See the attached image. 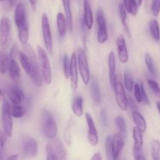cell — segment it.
<instances>
[{"label":"cell","instance_id":"cell-1","mask_svg":"<svg viewBox=\"0 0 160 160\" xmlns=\"http://www.w3.org/2000/svg\"><path fill=\"white\" fill-rule=\"evenodd\" d=\"M14 22L17 29L18 38L23 45L28 44L29 40V24L27 17L26 9L23 3L17 4L14 11Z\"/></svg>","mask_w":160,"mask_h":160},{"label":"cell","instance_id":"cell-2","mask_svg":"<svg viewBox=\"0 0 160 160\" xmlns=\"http://www.w3.org/2000/svg\"><path fill=\"white\" fill-rule=\"evenodd\" d=\"M23 46L25 47L24 52L27 53V55L29 56L30 60H31V73L29 74L30 78L31 79L32 82L34 83V85L39 88L42 87L43 85L44 79L43 77H42L38 55L36 56L35 52H34L31 45L26 44Z\"/></svg>","mask_w":160,"mask_h":160},{"label":"cell","instance_id":"cell-3","mask_svg":"<svg viewBox=\"0 0 160 160\" xmlns=\"http://www.w3.org/2000/svg\"><path fill=\"white\" fill-rule=\"evenodd\" d=\"M47 160L65 159L67 158V149L62 141L58 138L51 139L45 146Z\"/></svg>","mask_w":160,"mask_h":160},{"label":"cell","instance_id":"cell-4","mask_svg":"<svg viewBox=\"0 0 160 160\" xmlns=\"http://www.w3.org/2000/svg\"><path fill=\"white\" fill-rule=\"evenodd\" d=\"M41 124L42 133L46 138L51 140L56 138L58 134V128L51 112L45 109L42 111Z\"/></svg>","mask_w":160,"mask_h":160},{"label":"cell","instance_id":"cell-5","mask_svg":"<svg viewBox=\"0 0 160 160\" xmlns=\"http://www.w3.org/2000/svg\"><path fill=\"white\" fill-rule=\"evenodd\" d=\"M37 53L44 82L47 85H49L52 81V71L51 63L48 59V54L40 45L37 46Z\"/></svg>","mask_w":160,"mask_h":160},{"label":"cell","instance_id":"cell-6","mask_svg":"<svg viewBox=\"0 0 160 160\" xmlns=\"http://www.w3.org/2000/svg\"><path fill=\"white\" fill-rule=\"evenodd\" d=\"M1 122L2 126L3 131L6 134L8 137H11L12 134V115L11 112V106L9 102L4 98L2 99V106L1 112Z\"/></svg>","mask_w":160,"mask_h":160},{"label":"cell","instance_id":"cell-7","mask_svg":"<svg viewBox=\"0 0 160 160\" xmlns=\"http://www.w3.org/2000/svg\"><path fill=\"white\" fill-rule=\"evenodd\" d=\"M112 89L115 92L116 102L120 109L123 111H127L128 107V98L127 97L124 85L122 82V78L120 75L116 76L115 82H114Z\"/></svg>","mask_w":160,"mask_h":160},{"label":"cell","instance_id":"cell-8","mask_svg":"<svg viewBox=\"0 0 160 160\" xmlns=\"http://www.w3.org/2000/svg\"><path fill=\"white\" fill-rule=\"evenodd\" d=\"M78 70H79L80 74H81V79L83 83L85 85L88 84L91 80L90 70H89L88 61L87 55L85 51L83 48H80L78 52Z\"/></svg>","mask_w":160,"mask_h":160},{"label":"cell","instance_id":"cell-9","mask_svg":"<svg viewBox=\"0 0 160 160\" xmlns=\"http://www.w3.org/2000/svg\"><path fill=\"white\" fill-rule=\"evenodd\" d=\"M42 38H43L44 44L46 48L47 52L49 55H52L53 53V41L52 36L51 28H50L49 20H48V16L46 13H42Z\"/></svg>","mask_w":160,"mask_h":160},{"label":"cell","instance_id":"cell-10","mask_svg":"<svg viewBox=\"0 0 160 160\" xmlns=\"http://www.w3.org/2000/svg\"><path fill=\"white\" fill-rule=\"evenodd\" d=\"M96 22L98 25L97 30V38L99 44H104L108 40V31L106 20L104 12L101 8H98L96 12Z\"/></svg>","mask_w":160,"mask_h":160},{"label":"cell","instance_id":"cell-11","mask_svg":"<svg viewBox=\"0 0 160 160\" xmlns=\"http://www.w3.org/2000/svg\"><path fill=\"white\" fill-rule=\"evenodd\" d=\"M22 151L25 157H35L38 152V145L37 142L32 137L23 136L21 140Z\"/></svg>","mask_w":160,"mask_h":160},{"label":"cell","instance_id":"cell-12","mask_svg":"<svg viewBox=\"0 0 160 160\" xmlns=\"http://www.w3.org/2000/svg\"><path fill=\"white\" fill-rule=\"evenodd\" d=\"M10 35V22L8 17H2L0 19V47L6 49L9 46Z\"/></svg>","mask_w":160,"mask_h":160},{"label":"cell","instance_id":"cell-13","mask_svg":"<svg viewBox=\"0 0 160 160\" xmlns=\"http://www.w3.org/2000/svg\"><path fill=\"white\" fill-rule=\"evenodd\" d=\"M85 120L88 125V140L92 146H96L98 144V141H99L98 131H97L93 118L89 112L85 113Z\"/></svg>","mask_w":160,"mask_h":160},{"label":"cell","instance_id":"cell-14","mask_svg":"<svg viewBox=\"0 0 160 160\" xmlns=\"http://www.w3.org/2000/svg\"><path fill=\"white\" fill-rule=\"evenodd\" d=\"M78 56L76 53L73 52L70 56V83L71 88L73 92L77 90L78 86Z\"/></svg>","mask_w":160,"mask_h":160},{"label":"cell","instance_id":"cell-15","mask_svg":"<svg viewBox=\"0 0 160 160\" xmlns=\"http://www.w3.org/2000/svg\"><path fill=\"white\" fill-rule=\"evenodd\" d=\"M83 21L84 26L88 30L92 28L94 23L93 12H92L91 0H83Z\"/></svg>","mask_w":160,"mask_h":160},{"label":"cell","instance_id":"cell-16","mask_svg":"<svg viewBox=\"0 0 160 160\" xmlns=\"http://www.w3.org/2000/svg\"><path fill=\"white\" fill-rule=\"evenodd\" d=\"M116 45L117 48L119 59L123 63H126L129 59V54L127 48L125 38L123 35H120L116 39Z\"/></svg>","mask_w":160,"mask_h":160},{"label":"cell","instance_id":"cell-17","mask_svg":"<svg viewBox=\"0 0 160 160\" xmlns=\"http://www.w3.org/2000/svg\"><path fill=\"white\" fill-rule=\"evenodd\" d=\"M112 155L113 160L117 159L124 147V138L120 132L115 133L112 135Z\"/></svg>","mask_w":160,"mask_h":160},{"label":"cell","instance_id":"cell-18","mask_svg":"<svg viewBox=\"0 0 160 160\" xmlns=\"http://www.w3.org/2000/svg\"><path fill=\"white\" fill-rule=\"evenodd\" d=\"M90 91H91V95H92V101L95 103L96 106L101 103L102 99V95H101V90H100L99 82H98V79L95 78H91L90 80Z\"/></svg>","mask_w":160,"mask_h":160},{"label":"cell","instance_id":"cell-19","mask_svg":"<svg viewBox=\"0 0 160 160\" xmlns=\"http://www.w3.org/2000/svg\"><path fill=\"white\" fill-rule=\"evenodd\" d=\"M8 96L9 100L13 105L21 104L24 100L25 95L23 91L18 86H12L10 88L8 92Z\"/></svg>","mask_w":160,"mask_h":160},{"label":"cell","instance_id":"cell-20","mask_svg":"<svg viewBox=\"0 0 160 160\" xmlns=\"http://www.w3.org/2000/svg\"><path fill=\"white\" fill-rule=\"evenodd\" d=\"M56 26H57V31L59 37H65L67 32L68 25H67V18H66L65 15L60 12H58L57 16H56Z\"/></svg>","mask_w":160,"mask_h":160},{"label":"cell","instance_id":"cell-21","mask_svg":"<svg viewBox=\"0 0 160 160\" xmlns=\"http://www.w3.org/2000/svg\"><path fill=\"white\" fill-rule=\"evenodd\" d=\"M8 70H9V76L10 79L13 82H18L20 78V70L16 59L9 58V65Z\"/></svg>","mask_w":160,"mask_h":160},{"label":"cell","instance_id":"cell-22","mask_svg":"<svg viewBox=\"0 0 160 160\" xmlns=\"http://www.w3.org/2000/svg\"><path fill=\"white\" fill-rule=\"evenodd\" d=\"M116 56L113 52H110L108 56V66H109V78L111 87H113L116 78Z\"/></svg>","mask_w":160,"mask_h":160},{"label":"cell","instance_id":"cell-23","mask_svg":"<svg viewBox=\"0 0 160 160\" xmlns=\"http://www.w3.org/2000/svg\"><path fill=\"white\" fill-rule=\"evenodd\" d=\"M62 6H63L65 17L67 18L68 30L70 32L73 31V13L71 9V0H62Z\"/></svg>","mask_w":160,"mask_h":160},{"label":"cell","instance_id":"cell-24","mask_svg":"<svg viewBox=\"0 0 160 160\" xmlns=\"http://www.w3.org/2000/svg\"><path fill=\"white\" fill-rule=\"evenodd\" d=\"M132 118L134 124L139 128L142 132H145L147 129V123L145 117L137 110L132 111Z\"/></svg>","mask_w":160,"mask_h":160},{"label":"cell","instance_id":"cell-25","mask_svg":"<svg viewBox=\"0 0 160 160\" xmlns=\"http://www.w3.org/2000/svg\"><path fill=\"white\" fill-rule=\"evenodd\" d=\"M83 98L80 95L75 97L73 98V103H72V110H73V114L76 117H82L84 113V107H83Z\"/></svg>","mask_w":160,"mask_h":160},{"label":"cell","instance_id":"cell-26","mask_svg":"<svg viewBox=\"0 0 160 160\" xmlns=\"http://www.w3.org/2000/svg\"><path fill=\"white\" fill-rule=\"evenodd\" d=\"M18 59L25 73L29 76L31 73V60H30L29 56L24 52L20 51L18 53Z\"/></svg>","mask_w":160,"mask_h":160},{"label":"cell","instance_id":"cell-27","mask_svg":"<svg viewBox=\"0 0 160 160\" xmlns=\"http://www.w3.org/2000/svg\"><path fill=\"white\" fill-rule=\"evenodd\" d=\"M123 4L128 13L135 17L138 11V2L137 0H123Z\"/></svg>","mask_w":160,"mask_h":160},{"label":"cell","instance_id":"cell-28","mask_svg":"<svg viewBox=\"0 0 160 160\" xmlns=\"http://www.w3.org/2000/svg\"><path fill=\"white\" fill-rule=\"evenodd\" d=\"M119 13H120V20H121L122 25H123V29H124L125 33L130 37L131 32H130V28L129 26H128V21H127V13H128V12H127V10L125 9L124 6H123V3H120V4L119 5Z\"/></svg>","mask_w":160,"mask_h":160},{"label":"cell","instance_id":"cell-29","mask_svg":"<svg viewBox=\"0 0 160 160\" xmlns=\"http://www.w3.org/2000/svg\"><path fill=\"white\" fill-rule=\"evenodd\" d=\"M149 31L152 37L155 41H160V28L159 23L156 20H152L149 23Z\"/></svg>","mask_w":160,"mask_h":160},{"label":"cell","instance_id":"cell-30","mask_svg":"<svg viewBox=\"0 0 160 160\" xmlns=\"http://www.w3.org/2000/svg\"><path fill=\"white\" fill-rule=\"evenodd\" d=\"M132 134H133V139H134V145H137L138 147H142L143 146L144 144V138H143V132L139 129L138 127H134L133 128V131H132Z\"/></svg>","mask_w":160,"mask_h":160},{"label":"cell","instance_id":"cell-31","mask_svg":"<svg viewBox=\"0 0 160 160\" xmlns=\"http://www.w3.org/2000/svg\"><path fill=\"white\" fill-rule=\"evenodd\" d=\"M115 124L118 129V132H120L123 137H126L128 131H127L126 121L122 116H117L115 119Z\"/></svg>","mask_w":160,"mask_h":160},{"label":"cell","instance_id":"cell-32","mask_svg":"<svg viewBox=\"0 0 160 160\" xmlns=\"http://www.w3.org/2000/svg\"><path fill=\"white\" fill-rule=\"evenodd\" d=\"M123 81H124V87L128 92H131L134 90V80L132 74L129 71H126L123 75Z\"/></svg>","mask_w":160,"mask_h":160},{"label":"cell","instance_id":"cell-33","mask_svg":"<svg viewBox=\"0 0 160 160\" xmlns=\"http://www.w3.org/2000/svg\"><path fill=\"white\" fill-rule=\"evenodd\" d=\"M9 57L2 52H0V73L4 74L9 69Z\"/></svg>","mask_w":160,"mask_h":160},{"label":"cell","instance_id":"cell-34","mask_svg":"<svg viewBox=\"0 0 160 160\" xmlns=\"http://www.w3.org/2000/svg\"><path fill=\"white\" fill-rule=\"evenodd\" d=\"M26 109L20 104L13 105L11 108V112H12V117L14 118H22L26 114Z\"/></svg>","mask_w":160,"mask_h":160},{"label":"cell","instance_id":"cell-35","mask_svg":"<svg viewBox=\"0 0 160 160\" xmlns=\"http://www.w3.org/2000/svg\"><path fill=\"white\" fill-rule=\"evenodd\" d=\"M152 158L154 160H160V142L152 140L151 142Z\"/></svg>","mask_w":160,"mask_h":160},{"label":"cell","instance_id":"cell-36","mask_svg":"<svg viewBox=\"0 0 160 160\" xmlns=\"http://www.w3.org/2000/svg\"><path fill=\"white\" fill-rule=\"evenodd\" d=\"M145 62L146 64V67L148 68V71L150 72L152 75L156 77V67H155L154 62H153L152 57L151 56V55L149 53H146L145 55Z\"/></svg>","mask_w":160,"mask_h":160},{"label":"cell","instance_id":"cell-37","mask_svg":"<svg viewBox=\"0 0 160 160\" xmlns=\"http://www.w3.org/2000/svg\"><path fill=\"white\" fill-rule=\"evenodd\" d=\"M62 70L64 76L67 79L70 78V58L67 54H64L62 57Z\"/></svg>","mask_w":160,"mask_h":160},{"label":"cell","instance_id":"cell-38","mask_svg":"<svg viewBox=\"0 0 160 160\" xmlns=\"http://www.w3.org/2000/svg\"><path fill=\"white\" fill-rule=\"evenodd\" d=\"M105 148H106V154L107 156V159H113L112 155V138L111 136H108L105 142Z\"/></svg>","mask_w":160,"mask_h":160},{"label":"cell","instance_id":"cell-39","mask_svg":"<svg viewBox=\"0 0 160 160\" xmlns=\"http://www.w3.org/2000/svg\"><path fill=\"white\" fill-rule=\"evenodd\" d=\"M133 156L134 159L136 160H145L146 158L144 156V153L142 152V147H138L137 145H133Z\"/></svg>","mask_w":160,"mask_h":160},{"label":"cell","instance_id":"cell-40","mask_svg":"<svg viewBox=\"0 0 160 160\" xmlns=\"http://www.w3.org/2000/svg\"><path fill=\"white\" fill-rule=\"evenodd\" d=\"M147 82H148V86H149L151 90L153 92V93H154L156 96L160 98V87L157 81L152 79H148Z\"/></svg>","mask_w":160,"mask_h":160},{"label":"cell","instance_id":"cell-41","mask_svg":"<svg viewBox=\"0 0 160 160\" xmlns=\"http://www.w3.org/2000/svg\"><path fill=\"white\" fill-rule=\"evenodd\" d=\"M6 133L4 131H0V159H2L3 156H4L5 152V146H6Z\"/></svg>","mask_w":160,"mask_h":160},{"label":"cell","instance_id":"cell-42","mask_svg":"<svg viewBox=\"0 0 160 160\" xmlns=\"http://www.w3.org/2000/svg\"><path fill=\"white\" fill-rule=\"evenodd\" d=\"M134 95L135 101L138 103L142 102V91H141V86L140 84L136 83L134 84Z\"/></svg>","mask_w":160,"mask_h":160},{"label":"cell","instance_id":"cell-43","mask_svg":"<svg viewBox=\"0 0 160 160\" xmlns=\"http://www.w3.org/2000/svg\"><path fill=\"white\" fill-rule=\"evenodd\" d=\"M151 10L154 17L159 16L160 12V0H152Z\"/></svg>","mask_w":160,"mask_h":160},{"label":"cell","instance_id":"cell-44","mask_svg":"<svg viewBox=\"0 0 160 160\" xmlns=\"http://www.w3.org/2000/svg\"><path fill=\"white\" fill-rule=\"evenodd\" d=\"M141 86V91H142V102H144L145 104L146 105H149V99L148 98V95H147L146 92H145V86H144L143 83H141L140 84Z\"/></svg>","mask_w":160,"mask_h":160},{"label":"cell","instance_id":"cell-45","mask_svg":"<svg viewBox=\"0 0 160 160\" xmlns=\"http://www.w3.org/2000/svg\"><path fill=\"white\" fill-rule=\"evenodd\" d=\"M19 50H18V47L16 44H14L12 45V48H11L10 51V54H9V58L10 59H16L17 57H18V53H19Z\"/></svg>","mask_w":160,"mask_h":160},{"label":"cell","instance_id":"cell-46","mask_svg":"<svg viewBox=\"0 0 160 160\" xmlns=\"http://www.w3.org/2000/svg\"><path fill=\"white\" fill-rule=\"evenodd\" d=\"M92 160H102V156H101L99 152H96L94 154V156L91 158Z\"/></svg>","mask_w":160,"mask_h":160},{"label":"cell","instance_id":"cell-47","mask_svg":"<svg viewBox=\"0 0 160 160\" xmlns=\"http://www.w3.org/2000/svg\"><path fill=\"white\" fill-rule=\"evenodd\" d=\"M29 2L31 4V8L33 9V10H36V6H37V0H29Z\"/></svg>","mask_w":160,"mask_h":160},{"label":"cell","instance_id":"cell-48","mask_svg":"<svg viewBox=\"0 0 160 160\" xmlns=\"http://www.w3.org/2000/svg\"><path fill=\"white\" fill-rule=\"evenodd\" d=\"M101 117H102V122L103 123H106V112H101Z\"/></svg>","mask_w":160,"mask_h":160},{"label":"cell","instance_id":"cell-49","mask_svg":"<svg viewBox=\"0 0 160 160\" xmlns=\"http://www.w3.org/2000/svg\"><path fill=\"white\" fill-rule=\"evenodd\" d=\"M19 158V156L17 154H15V155H12V156H9V158H8V159H17Z\"/></svg>","mask_w":160,"mask_h":160},{"label":"cell","instance_id":"cell-50","mask_svg":"<svg viewBox=\"0 0 160 160\" xmlns=\"http://www.w3.org/2000/svg\"><path fill=\"white\" fill-rule=\"evenodd\" d=\"M16 2H17V0H9V4H10L11 6H13L14 5H15Z\"/></svg>","mask_w":160,"mask_h":160},{"label":"cell","instance_id":"cell-51","mask_svg":"<svg viewBox=\"0 0 160 160\" xmlns=\"http://www.w3.org/2000/svg\"><path fill=\"white\" fill-rule=\"evenodd\" d=\"M156 107H157L158 110H159L160 113V102H156Z\"/></svg>","mask_w":160,"mask_h":160},{"label":"cell","instance_id":"cell-52","mask_svg":"<svg viewBox=\"0 0 160 160\" xmlns=\"http://www.w3.org/2000/svg\"><path fill=\"white\" fill-rule=\"evenodd\" d=\"M138 2L139 6H141L142 4V2H143V0H138Z\"/></svg>","mask_w":160,"mask_h":160},{"label":"cell","instance_id":"cell-53","mask_svg":"<svg viewBox=\"0 0 160 160\" xmlns=\"http://www.w3.org/2000/svg\"><path fill=\"white\" fill-rule=\"evenodd\" d=\"M3 1H5V0H0V2H3Z\"/></svg>","mask_w":160,"mask_h":160}]
</instances>
